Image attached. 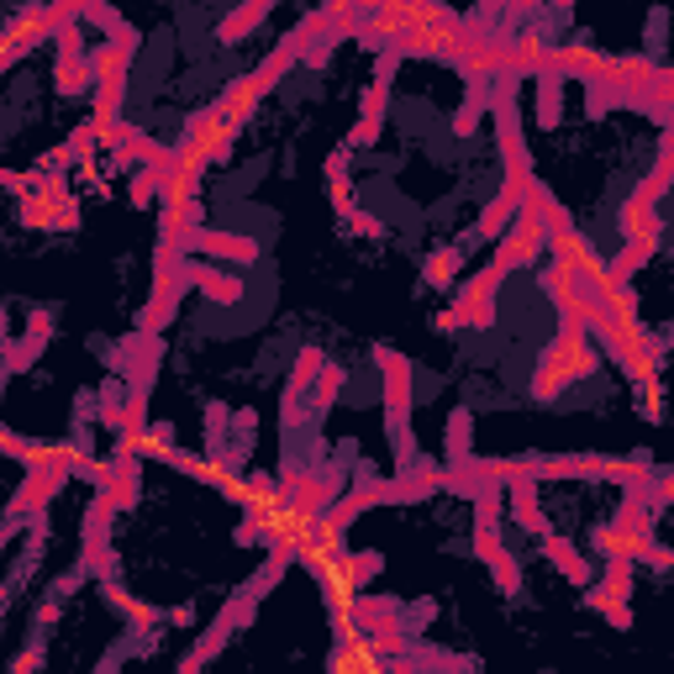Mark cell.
<instances>
[{"mask_svg": "<svg viewBox=\"0 0 674 674\" xmlns=\"http://www.w3.org/2000/svg\"><path fill=\"white\" fill-rule=\"evenodd\" d=\"M595 369V349H591V327L585 322H559L553 343L542 349L538 375H533V396L538 401H553L564 396L574 379H585Z\"/></svg>", "mask_w": 674, "mask_h": 674, "instance_id": "1", "label": "cell"}, {"mask_svg": "<svg viewBox=\"0 0 674 674\" xmlns=\"http://www.w3.org/2000/svg\"><path fill=\"white\" fill-rule=\"evenodd\" d=\"M375 364L385 375V422H390V443H396V459L401 475L416 469V443H411V364L396 349H375Z\"/></svg>", "mask_w": 674, "mask_h": 674, "instance_id": "2", "label": "cell"}, {"mask_svg": "<svg viewBox=\"0 0 674 674\" xmlns=\"http://www.w3.org/2000/svg\"><path fill=\"white\" fill-rule=\"evenodd\" d=\"M475 553L490 564L495 585L506 595L522 591V569H516V559L501 548V485H495V480L475 495Z\"/></svg>", "mask_w": 674, "mask_h": 674, "instance_id": "3", "label": "cell"}, {"mask_svg": "<svg viewBox=\"0 0 674 674\" xmlns=\"http://www.w3.org/2000/svg\"><path fill=\"white\" fill-rule=\"evenodd\" d=\"M84 454L80 448H43L37 454V464H32L27 485L16 490V506H11V516H43V506L58 495V485L75 475V469H84Z\"/></svg>", "mask_w": 674, "mask_h": 674, "instance_id": "4", "label": "cell"}, {"mask_svg": "<svg viewBox=\"0 0 674 674\" xmlns=\"http://www.w3.org/2000/svg\"><path fill=\"white\" fill-rule=\"evenodd\" d=\"M238 133H243V127H238V122H232V116H227L221 106H201L185 122V137H180L174 148H180L185 159H195L201 169H212V163H221L227 153H232Z\"/></svg>", "mask_w": 674, "mask_h": 674, "instance_id": "5", "label": "cell"}, {"mask_svg": "<svg viewBox=\"0 0 674 674\" xmlns=\"http://www.w3.org/2000/svg\"><path fill=\"white\" fill-rule=\"evenodd\" d=\"M501 285H506V274L495 270V264L480 270L459 290V300L443 311V327H448V332H459V327H490L495 322V290H501Z\"/></svg>", "mask_w": 674, "mask_h": 674, "instance_id": "6", "label": "cell"}, {"mask_svg": "<svg viewBox=\"0 0 674 674\" xmlns=\"http://www.w3.org/2000/svg\"><path fill=\"white\" fill-rule=\"evenodd\" d=\"M122 512L116 501H111V490L95 495V506L84 512V553H80V574H95V580H111V516Z\"/></svg>", "mask_w": 674, "mask_h": 674, "instance_id": "7", "label": "cell"}, {"mask_svg": "<svg viewBox=\"0 0 674 674\" xmlns=\"http://www.w3.org/2000/svg\"><path fill=\"white\" fill-rule=\"evenodd\" d=\"M538 253H548V232H542L533 216H516L512 232L495 243V270H501V274H516V270H527Z\"/></svg>", "mask_w": 674, "mask_h": 674, "instance_id": "8", "label": "cell"}, {"mask_svg": "<svg viewBox=\"0 0 674 674\" xmlns=\"http://www.w3.org/2000/svg\"><path fill=\"white\" fill-rule=\"evenodd\" d=\"M190 248L206 253V259H232V264H253V259H259V243H253V238H243V232H216V227H201Z\"/></svg>", "mask_w": 674, "mask_h": 674, "instance_id": "9", "label": "cell"}, {"mask_svg": "<svg viewBox=\"0 0 674 674\" xmlns=\"http://www.w3.org/2000/svg\"><path fill=\"white\" fill-rule=\"evenodd\" d=\"M190 285H195L206 300H216V306L243 300V279H238V274H221L216 264H195V259H190Z\"/></svg>", "mask_w": 674, "mask_h": 674, "instance_id": "10", "label": "cell"}, {"mask_svg": "<svg viewBox=\"0 0 674 674\" xmlns=\"http://www.w3.org/2000/svg\"><path fill=\"white\" fill-rule=\"evenodd\" d=\"M48 332H54V317L48 311H32V322H27V343H16V349H5V369L16 375V369H27L37 353L48 349Z\"/></svg>", "mask_w": 674, "mask_h": 674, "instance_id": "11", "label": "cell"}, {"mask_svg": "<svg viewBox=\"0 0 674 674\" xmlns=\"http://www.w3.org/2000/svg\"><path fill=\"white\" fill-rule=\"evenodd\" d=\"M564 122V75L548 69L538 75V127H559Z\"/></svg>", "mask_w": 674, "mask_h": 674, "instance_id": "12", "label": "cell"}, {"mask_svg": "<svg viewBox=\"0 0 674 674\" xmlns=\"http://www.w3.org/2000/svg\"><path fill=\"white\" fill-rule=\"evenodd\" d=\"M469 432H475V416L459 405V411L448 416V475H464V469H469Z\"/></svg>", "mask_w": 674, "mask_h": 674, "instance_id": "13", "label": "cell"}, {"mask_svg": "<svg viewBox=\"0 0 674 674\" xmlns=\"http://www.w3.org/2000/svg\"><path fill=\"white\" fill-rule=\"evenodd\" d=\"M542 553H548V559H553V564L564 569L569 580H574V585H591V564H585V559H580V553H574V548H569L564 538H559V533H542Z\"/></svg>", "mask_w": 674, "mask_h": 674, "instance_id": "14", "label": "cell"}, {"mask_svg": "<svg viewBox=\"0 0 674 674\" xmlns=\"http://www.w3.org/2000/svg\"><path fill=\"white\" fill-rule=\"evenodd\" d=\"M264 16H270V0H259V5H243V11H232V16L216 27V37H221V43H238V37H243V32H253L259 22H264Z\"/></svg>", "mask_w": 674, "mask_h": 674, "instance_id": "15", "label": "cell"}, {"mask_svg": "<svg viewBox=\"0 0 674 674\" xmlns=\"http://www.w3.org/2000/svg\"><path fill=\"white\" fill-rule=\"evenodd\" d=\"M322 349H300L296 369H290V385H285V396H300V390H311V379H322Z\"/></svg>", "mask_w": 674, "mask_h": 674, "instance_id": "16", "label": "cell"}, {"mask_svg": "<svg viewBox=\"0 0 674 674\" xmlns=\"http://www.w3.org/2000/svg\"><path fill=\"white\" fill-rule=\"evenodd\" d=\"M454 274H459V253H454V248H437L427 259V270H422V279H427V285H448Z\"/></svg>", "mask_w": 674, "mask_h": 674, "instance_id": "17", "label": "cell"}, {"mask_svg": "<svg viewBox=\"0 0 674 674\" xmlns=\"http://www.w3.org/2000/svg\"><path fill=\"white\" fill-rule=\"evenodd\" d=\"M343 385H349V369H343V364H322V379H317V405H332Z\"/></svg>", "mask_w": 674, "mask_h": 674, "instance_id": "18", "label": "cell"}, {"mask_svg": "<svg viewBox=\"0 0 674 674\" xmlns=\"http://www.w3.org/2000/svg\"><path fill=\"white\" fill-rule=\"evenodd\" d=\"M153 195H159V169H137L133 174V201L137 206H148Z\"/></svg>", "mask_w": 674, "mask_h": 674, "instance_id": "19", "label": "cell"}, {"mask_svg": "<svg viewBox=\"0 0 674 674\" xmlns=\"http://www.w3.org/2000/svg\"><path fill=\"white\" fill-rule=\"evenodd\" d=\"M353 232H364V238H385V221H375V216H364V212H353Z\"/></svg>", "mask_w": 674, "mask_h": 674, "instance_id": "20", "label": "cell"}, {"mask_svg": "<svg viewBox=\"0 0 674 674\" xmlns=\"http://www.w3.org/2000/svg\"><path fill=\"white\" fill-rule=\"evenodd\" d=\"M37 659H43V643H32L27 653L16 659V670H11V674H32V670H37Z\"/></svg>", "mask_w": 674, "mask_h": 674, "instance_id": "21", "label": "cell"}]
</instances>
